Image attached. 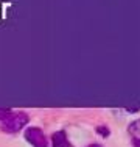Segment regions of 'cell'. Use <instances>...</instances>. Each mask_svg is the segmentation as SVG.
Segmentation results:
<instances>
[{
    "instance_id": "8992f818",
    "label": "cell",
    "mask_w": 140,
    "mask_h": 147,
    "mask_svg": "<svg viewBox=\"0 0 140 147\" xmlns=\"http://www.w3.org/2000/svg\"><path fill=\"white\" fill-rule=\"evenodd\" d=\"M97 131L100 133L101 136H109V133H111L107 127H98V128H97Z\"/></svg>"
},
{
    "instance_id": "ba28073f",
    "label": "cell",
    "mask_w": 140,
    "mask_h": 147,
    "mask_svg": "<svg viewBox=\"0 0 140 147\" xmlns=\"http://www.w3.org/2000/svg\"><path fill=\"white\" fill-rule=\"evenodd\" d=\"M87 147H101L100 144H90V146H87Z\"/></svg>"
},
{
    "instance_id": "277c9868",
    "label": "cell",
    "mask_w": 140,
    "mask_h": 147,
    "mask_svg": "<svg viewBox=\"0 0 140 147\" xmlns=\"http://www.w3.org/2000/svg\"><path fill=\"white\" fill-rule=\"evenodd\" d=\"M129 131L131 133H140V119L139 121H134L129 125Z\"/></svg>"
},
{
    "instance_id": "7a4b0ae2",
    "label": "cell",
    "mask_w": 140,
    "mask_h": 147,
    "mask_svg": "<svg viewBox=\"0 0 140 147\" xmlns=\"http://www.w3.org/2000/svg\"><path fill=\"white\" fill-rule=\"evenodd\" d=\"M25 139L33 147H48V141L45 138L44 131L37 127H30L25 131Z\"/></svg>"
},
{
    "instance_id": "5b68a950",
    "label": "cell",
    "mask_w": 140,
    "mask_h": 147,
    "mask_svg": "<svg viewBox=\"0 0 140 147\" xmlns=\"http://www.w3.org/2000/svg\"><path fill=\"white\" fill-rule=\"evenodd\" d=\"M9 116H11V111L6 110V108H0V121H5Z\"/></svg>"
},
{
    "instance_id": "52a82bcc",
    "label": "cell",
    "mask_w": 140,
    "mask_h": 147,
    "mask_svg": "<svg viewBox=\"0 0 140 147\" xmlns=\"http://www.w3.org/2000/svg\"><path fill=\"white\" fill-rule=\"evenodd\" d=\"M132 146H134V147H140V138H135L134 141H132Z\"/></svg>"
},
{
    "instance_id": "6da1fadb",
    "label": "cell",
    "mask_w": 140,
    "mask_h": 147,
    "mask_svg": "<svg viewBox=\"0 0 140 147\" xmlns=\"http://www.w3.org/2000/svg\"><path fill=\"white\" fill-rule=\"evenodd\" d=\"M27 124H28V116L25 113H16V114L11 113V116L6 117L2 122V130L6 133H16L22 130Z\"/></svg>"
},
{
    "instance_id": "3957f363",
    "label": "cell",
    "mask_w": 140,
    "mask_h": 147,
    "mask_svg": "<svg viewBox=\"0 0 140 147\" xmlns=\"http://www.w3.org/2000/svg\"><path fill=\"white\" fill-rule=\"evenodd\" d=\"M53 147H72V144L67 141V135L65 131H58L53 135Z\"/></svg>"
}]
</instances>
